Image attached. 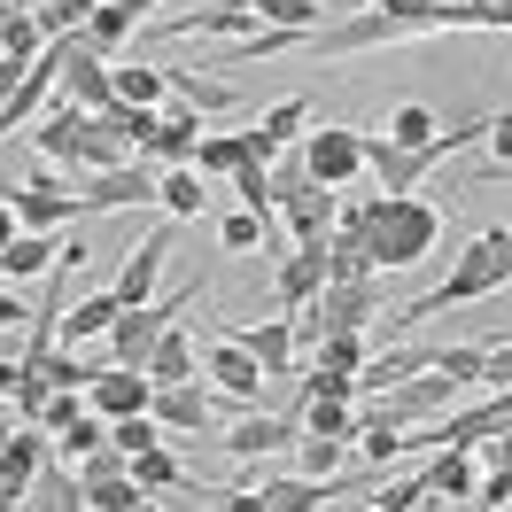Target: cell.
<instances>
[{"label":"cell","mask_w":512,"mask_h":512,"mask_svg":"<svg viewBox=\"0 0 512 512\" xmlns=\"http://www.w3.org/2000/svg\"><path fill=\"white\" fill-rule=\"evenodd\" d=\"M497 288H512V225H489L474 249L443 272V288H427V295H412L404 311H388L381 334H404V326L435 319V311H458V303H481V295H497Z\"/></svg>","instance_id":"cell-1"},{"label":"cell","mask_w":512,"mask_h":512,"mask_svg":"<svg viewBox=\"0 0 512 512\" xmlns=\"http://www.w3.org/2000/svg\"><path fill=\"white\" fill-rule=\"evenodd\" d=\"M443 241V210L419 202V194H365V256L373 272H404V264H427Z\"/></svg>","instance_id":"cell-2"},{"label":"cell","mask_w":512,"mask_h":512,"mask_svg":"<svg viewBox=\"0 0 512 512\" xmlns=\"http://www.w3.org/2000/svg\"><path fill=\"white\" fill-rule=\"evenodd\" d=\"M32 148L55 171H117V163H140V156H125L117 132H101V117L70 109V101H47V117L32 125Z\"/></svg>","instance_id":"cell-3"},{"label":"cell","mask_w":512,"mask_h":512,"mask_svg":"<svg viewBox=\"0 0 512 512\" xmlns=\"http://www.w3.org/2000/svg\"><path fill=\"white\" fill-rule=\"evenodd\" d=\"M272 210L288 225V249H326L334 218H342V187H319L303 171V156H280L272 163Z\"/></svg>","instance_id":"cell-4"},{"label":"cell","mask_w":512,"mask_h":512,"mask_svg":"<svg viewBox=\"0 0 512 512\" xmlns=\"http://www.w3.org/2000/svg\"><path fill=\"white\" fill-rule=\"evenodd\" d=\"M373 319H381V280H326L288 326H295V350L311 357L326 334H365Z\"/></svg>","instance_id":"cell-5"},{"label":"cell","mask_w":512,"mask_h":512,"mask_svg":"<svg viewBox=\"0 0 512 512\" xmlns=\"http://www.w3.org/2000/svg\"><path fill=\"white\" fill-rule=\"evenodd\" d=\"M458 396H466V381H450V373H412V381H396V388H381L373 404H365V427H427V419H443V412H458Z\"/></svg>","instance_id":"cell-6"},{"label":"cell","mask_w":512,"mask_h":512,"mask_svg":"<svg viewBox=\"0 0 512 512\" xmlns=\"http://www.w3.org/2000/svg\"><path fill=\"white\" fill-rule=\"evenodd\" d=\"M194 295H202V280L179 295H163V303H140V311H125V319L109 326V365H125V373H148V357H156V342L179 326V311H187Z\"/></svg>","instance_id":"cell-7"},{"label":"cell","mask_w":512,"mask_h":512,"mask_svg":"<svg viewBox=\"0 0 512 512\" xmlns=\"http://www.w3.org/2000/svg\"><path fill=\"white\" fill-rule=\"evenodd\" d=\"M303 171H311L319 187H350L357 171H365V132H357V125H319V132H303Z\"/></svg>","instance_id":"cell-8"},{"label":"cell","mask_w":512,"mask_h":512,"mask_svg":"<svg viewBox=\"0 0 512 512\" xmlns=\"http://www.w3.org/2000/svg\"><path fill=\"white\" fill-rule=\"evenodd\" d=\"M55 101L86 109V117L117 109V78H109V63H101V55L86 47V39H70V55H63V86H55Z\"/></svg>","instance_id":"cell-9"},{"label":"cell","mask_w":512,"mask_h":512,"mask_svg":"<svg viewBox=\"0 0 512 512\" xmlns=\"http://www.w3.org/2000/svg\"><path fill=\"white\" fill-rule=\"evenodd\" d=\"M233 342L264 365V381L272 388H288L295 373H303V350H295V326L288 319H256V326H233Z\"/></svg>","instance_id":"cell-10"},{"label":"cell","mask_w":512,"mask_h":512,"mask_svg":"<svg viewBox=\"0 0 512 512\" xmlns=\"http://www.w3.org/2000/svg\"><path fill=\"white\" fill-rule=\"evenodd\" d=\"M303 125H311V101H303V94H288L280 109H264V117H256L249 132H241V148H249V163H280V156L295 148V140H303Z\"/></svg>","instance_id":"cell-11"},{"label":"cell","mask_w":512,"mask_h":512,"mask_svg":"<svg viewBox=\"0 0 512 512\" xmlns=\"http://www.w3.org/2000/svg\"><path fill=\"white\" fill-rule=\"evenodd\" d=\"M295 443H303V419H288V412H249V419L225 427V450H233L241 466L272 458V450H295Z\"/></svg>","instance_id":"cell-12"},{"label":"cell","mask_w":512,"mask_h":512,"mask_svg":"<svg viewBox=\"0 0 512 512\" xmlns=\"http://www.w3.org/2000/svg\"><path fill=\"white\" fill-rule=\"evenodd\" d=\"M148 404H156V381H148V373L109 365V373H94V381H86V412H101V419H140Z\"/></svg>","instance_id":"cell-13"},{"label":"cell","mask_w":512,"mask_h":512,"mask_svg":"<svg viewBox=\"0 0 512 512\" xmlns=\"http://www.w3.org/2000/svg\"><path fill=\"white\" fill-rule=\"evenodd\" d=\"M39 466H47V435H39V427H16L8 450H0V512H16L24 497H32Z\"/></svg>","instance_id":"cell-14"},{"label":"cell","mask_w":512,"mask_h":512,"mask_svg":"<svg viewBox=\"0 0 512 512\" xmlns=\"http://www.w3.org/2000/svg\"><path fill=\"white\" fill-rule=\"evenodd\" d=\"M171 233H179L171 218H163V225H148V241H140V249L125 256V280H117V303H125V311H140V303L156 295V272H163V256H171Z\"/></svg>","instance_id":"cell-15"},{"label":"cell","mask_w":512,"mask_h":512,"mask_svg":"<svg viewBox=\"0 0 512 512\" xmlns=\"http://www.w3.org/2000/svg\"><path fill=\"white\" fill-rule=\"evenodd\" d=\"M140 24H148V8H140V0H94V16H86V32H78V39L109 63V47H132Z\"/></svg>","instance_id":"cell-16"},{"label":"cell","mask_w":512,"mask_h":512,"mask_svg":"<svg viewBox=\"0 0 512 512\" xmlns=\"http://www.w3.org/2000/svg\"><path fill=\"white\" fill-rule=\"evenodd\" d=\"M202 373H210V381H218V396H233V404H256V388H272V381H264V365H256L233 334L210 350V365H202Z\"/></svg>","instance_id":"cell-17"},{"label":"cell","mask_w":512,"mask_h":512,"mask_svg":"<svg viewBox=\"0 0 512 512\" xmlns=\"http://www.w3.org/2000/svg\"><path fill=\"white\" fill-rule=\"evenodd\" d=\"M419 474H427V497H443V505H474V489H481V458H474V450H435Z\"/></svg>","instance_id":"cell-18"},{"label":"cell","mask_w":512,"mask_h":512,"mask_svg":"<svg viewBox=\"0 0 512 512\" xmlns=\"http://www.w3.org/2000/svg\"><path fill=\"white\" fill-rule=\"evenodd\" d=\"M148 419H156V427L171 435V443H179V435H202V427H210V396H202L194 381H179V388H156Z\"/></svg>","instance_id":"cell-19"},{"label":"cell","mask_w":512,"mask_h":512,"mask_svg":"<svg viewBox=\"0 0 512 512\" xmlns=\"http://www.w3.org/2000/svg\"><path fill=\"white\" fill-rule=\"evenodd\" d=\"M171 78V101L194 109V117H225V109H241V86L233 78H202V70H163Z\"/></svg>","instance_id":"cell-20"},{"label":"cell","mask_w":512,"mask_h":512,"mask_svg":"<svg viewBox=\"0 0 512 512\" xmlns=\"http://www.w3.org/2000/svg\"><path fill=\"white\" fill-rule=\"evenodd\" d=\"M63 264V233H16L0 249V280H47Z\"/></svg>","instance_id":"cell-21"},{"label":"cell","mask_w":512,"mask_h":512,"mask_svg":"<svg viewBox=\"0 0 512 512\" xmlns=\"http://www.w3.org/2000/svg\"><path fill=\"white\" fill-rule=\"evenodd\" d=\"M0 55H8V70H32L39 55H47V32H39L32 0H8V8H0Z\"/></svg>","instance_id":"cell-22"},{"label":"cell","mask_w":512,"mask_h":512,"mask_svg":"<svg viewBox=\"0 0 512 512\" xmlns=\"http://www.w3.org/2000/svg\"><path fill=\"white\" fill-rule=\"evenodd\" d=\"M326 288V249H288L280 256V319H295Z\"/></svg>","instance_id":"cell-23"},{"label":"cell","mask_w":512,"mask_h":512,"mask_svg":"<svg viewBox=\"0 0 512 512\" xmlns=\"http://www.w3.org/2000/svg\"><path fill=\"white\" fill-rule=\"evenodd\" d=\"M194 148H202V117L179 109V101H163V125H156V140H148V156L171 171V163H194Z\"/></svg>","instance_id":"cell-24"},{"label":"cell","mask_w":512,"mask_h":512,"mask_svg":"<svg viewBox=\"0 0 512 512\" xmlns=\"http://www.w3.org/2000/svg\"><path fill=\"white\" fill-rule=\"evenodd\" d=\"M202 202H210V187H202V171H194V163H171V171L156 179V210H163L171 225L202 218Z\"/></svg>","instance_id":"cell-25"},{"label":"cell","mask_w":512,"mask_h":512,"mask_svg":"<svg viewBox=\"0 0 512 512\" xmlns=\"http://www.w3.org/2000/svg\"><path fill=\"white\" fill-rule=\"evenodd\" d=\"M117 319H125L117 288H109V295H86V303L63 319V334H55V342H63V350H78V342H109V326H117Z\"/></svg>","instance_id":"cell-26"},{"label":"cell","mask_w":512,"mask_h":512,"mask_svg":"<svg viewBox=\"0 0 512 512\" xmlns=\"http://www.w3.org/2000/svg\"><path fill=\"white\" fill-rule=\"evenodd\" d=\"M249 8H256L264 32H319V24H334L326 0H249Z\"/></svg>","instance_id":"cell-27"},{"label":"cell","mask_w":512,"mask_h":512,"mask_svg":"<svg viewBox=\"0 0 512 512\" xmlns=\"http://www.w3.org/2000/svg\"><path fill=\"white\" fill-rule=\"evenodd\" d=\"M109 78H117V101H125V109H163V101H171V78H163V70H148V63H109Z\"/></svg>","instance_id":"cell-28"},{"label":"cell","mask_w":512,"mask_h":512,"mask_svg":"<svg viewBox=\"0 0 512 512\" xmlns=\"http://www.w3.org/2000/svg\"><path fill=\"white\" fill-rule=\"evenodd\" d=\"M303 435L357 443V404H342V396H311V404H303Z\"/></svg>","instance_id":"cell-29"},{"label":"cell","mask_w":512,"mask_h":512,"mask_svg":"<svg viewBox=\"0 0 512 512\" xmlns=\"http://www.w3.org/2000/svg\"><path fill=\"white\" fill-rule=\"evenodd\" d=\"M148 381H156V388L194 381V342H187V326H171V334L156 342V357H148Z\"/></svg>","instance_id":"cell-30"},{"label":"cell","mask_w":512,"mask_h":512,"mask_svg":"<svg viewBox=\"0 0 512 512\" xmlns=\"http://www.w3.org/2000/svg\"><path fill=\"white\" fill-rule=\"evenodd\" d=\"M156 125H163V109H101V132H117L125 140V156H148V140H156Z\"/></svg>","instance_id":"cell-31"},{"label":"cell","mask_w":512,"mask_h":512,"mask_svg":"<svg viewBox=\"0 0 512 512\" xmlns=\"http://www.w3.org/2000/svg\"><path fill=\"white\" fill-rule=\"evenodd\" d=\"M132 481L156 497V489H187L194 474L179 466V458H171V443H156V450H132Z\"/></svg>","instance_id":"cell-32"},{"label":"cell","mask_w":512,"mask_h":512,"mask_svg":"<svg viewBox=\"0 0 512 512\" xmlns=\"http://www.w3.org/2000/svg\"><path fill=\"white\" fill-rule=\"evenodd\" d=\"M241 163H249L241 132H202V148H194V171H202V179H233Z\"/></svg>","instance_id":"cell-33"},{"label":"cell","mask_w":512,"mask_h":512,"mask_svg":"<svg viewBox=\"0 0 512 512\" xmlns=\"http://www.w3.org/2000/svg\"><path fill=\"white\" fill-rule=\"evenodd\" d=\"M435 132H443V117H435L427 101H404V109H388L381 140H396V148H419V140H435Z\"/></svg>","instance_id":"cell-34"},{"label":"cell","mask_w":512,"mask_h":512,"mask_svg":"<svg viewBox=\"0 0 512 512\" xmlns=\"http://www.w3.org/2000/svg\"><path fill=\"white\" fill-rule=\"evenodd\" d=\"M365 357H373V334H326L319 350H311V365H326V373H365Z\"/></svg>","instance_id":"cell-35"},{"label":"cell","mask_w":512,"mask_h":512,"mask_svg":"<svg viewBox=\"0 0 512 512\" xmlns=\"http://www.w3.org/2000/svg\"><path fill=\"white\" fill-rule=\"evenodd\" d=\"M101 443H109V419H101V412H78V419L63 427V435H55V450H63L70 466H78L86 450H101Z\"/></svg>","instance_id":"cell-36"},{"label":"cell","mask_w":512,"mask_h":512,"mask_svg":"<svg viewBox=\"0 0 512 512\" xmlns=\"http://www.w3.org/2000/svg\"><path fill=\"white\" fill-rule=\"evenodd\" d=\"M342 450H350V443H326V435H303V443H295V474H311V481L342 474Z\"/></svg>","instance_id":"cell-37"},{"label":"cell","mask_w":512,"mask_h":512,"mask_svg":"<svg viewBox=\"0 0 512 512\" xmlns=\"http://www.w3.org/2000/svg\"><path fill=\"white\" fill-rule=\"evenodd\" d=\"M233 194H241V210L272 218V163H241V171H233Z\"/></svg>","instance_id":"cell-38"},{"label":"cell","mask_w":512,"mask_h":512,"mask_svg":"<svg viewBox=\"0 0 512 512\" xmlns=\"http://www.w3.org/2000/svg\"><path fill=\"white\" fill-rule=\"evenodd\" d=\"M280 218V210H272ZM272 218H256V210H233V218L218 225V241H225V256H241V249H256L264 233H272Z\"/></svg>","instance_id":"cell-39"},{"label":"cell","mask_w":512,"mask_h":512,"mask_svg":"<svg viewBox=\"0 0 512 512\" xmlns=\"http://www.w3.org/2000/svg\"><path fill=\"white\" fill-rule=\"evenodd\" d=\"M109 443H117V450L132 458V450H156V443H171V435H163L156 419L140 412V419H109Z\"/></svg>","instance_id":"cell-40"},{"label":"cell","mask_w":512,"mask_h":512,"mask_svg":"<svg viewBox=\"0 0 512 512\" xmlns=\"http://www.w3.org/2000/svg\"><path fill=\"white\" fill-rule=\"evenodd\" d=\"M373 497H381L373 512H419L427 505V474H404V481H388V489H373Z\"/></svg>","instance_id":"cell-41"},{"label":"cell","mask_w":512,"mask_h":512,"mask_svg":"<svg viewBox=\"0 0 512 512\" xmlns=\"http://www.w3.org/2000/svg\"><path fill=\"white\" fill-rule=\"evenodd\" d=\"M512 163V117H489V171Z\"/></svg>","instance_id":"cell-42"},{"label":"cell","mask_w":512,"mask_h":512,"mask_svg":"<svg viewBox=\"0 0 512 512\" xmlns=\"http://www.w3.org/2000/svg\"><path fill=\"white\" fill-rule=\"evenodd\" d=\"M24 326H32L24 295H16V288H0V334H24Z\"/></svg>","instance_id":"cell-43"},{"label":"cell","mask_w":512,"mask_h":512,"mask_svg":"<svg viewBox=\"0 0 512 512\" xmlns=\"http://www.w3.org/2000/svg\"><path fill=\"white\" fill-rule=\"evenodd\" d=\"M481 381H489V388H505V381H512V342H489V365H481Z\"/></svg>","instance_id":"cell-44"},{"label":"cell","mask_w":512,"mask_h":512,"mask_svg":"<svg viewBox=\"0 0 512 512\" xmlns=\"http://www.w3.org/2000/svg\"><path fill=\"white\" fill-rule=\"evenodd\" d=\"M16 381H24V365H16V357H0V404L16 396Z\"/></svg>","instance_id":"cell-45"},{"label":"cell","mask_w":512,"mask_h":512,"mask_svg":"<svg viewBox=\"0 0 512 512\" xmlns=\"http://www.w3.org/2000/svg\"><path fill=\"white\" fill-rule=\"evenodd\" d=\"M16 233H24V225H16V210H8V194H0V249H8Z\"/></svg>","instance_id":"cell-46"},{"label":"cell","mask_w":512,"mask_h":512,"mask_svg":"<svg viewBox=\"0 0 512 512\" xmlns=\"http://www.w3.org/2000/svg\"><path fill=\"white\" fill-rule=\"evenodd\" d=\"M8 435H16V419H8V412H0V450H8Z\"/></svg>","instance_id":"cell-47"},{"label":"cell","mask_w":512,"mask_h":512,"mask_svg":"<svg viewBox=\"0 0 512 512\" xmlns=\"http://www.w3.org/2000/svg\"><path fill=\"white\" fill-rule=\"evenodd\" d=\"M140 512H163V505H156V497H148V505H140Z\"/></svg>","instance_id":"cell-48"},{"label":"cell","mask_w":512,"mask_h":512,"mask_svg":"<svg viewBox=\"0 0 512 512\" xmlns=\"http://www.w3.org/2000/svg\"><path fill=\"white\" fill-rule=\"evenodd\" d=\"M481 8H505V0H481Z\"/></svg>","instance_id":"cell-49"},{"label":"cell","mask_w":512,"mask_h":512,"mask_svg":"<svg viewBox=\"0 0 512 512\" xmlns=\"http://www.w3.org/2000/svg\"><path fill=\"white\" fill-rule=\"evenodd\" d=\"M0 288H8V280H0Z\"/></svg>","instance_id":"cell-50"},{"label":"cell","mask_w":512,"mask_h":512,"mask_svg":"<svg viewBox=\"0 0 512 512\" xmlns=\"http://www.w3.org/2000/svg\"><path fill=\"white\" fill-rule=\"evenodd\" d=\"M0 8H8V0H0Z\"/></svg>","instance_id":"cell-51"}]
</instances>
